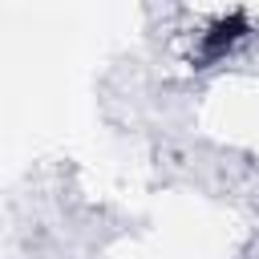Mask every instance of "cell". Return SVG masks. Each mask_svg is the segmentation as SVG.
Here are the masks:
<instances>
[{"label": "cell", "mask_w": 259, "mask_h": 259, "mask_svg": "<svg viewBox=\"0 0 259 259\" xmlns=\"http://www.w3.org/2000/svg\"><path fill=\"white\" fill-rule=\"evenodd\" d=\"M247 32V20H243V12H231V16H223L206 36H202V61H219V57H227V49L239 40Z\"/></svg>", "instance_id": "obj_1"}]
</instances>
